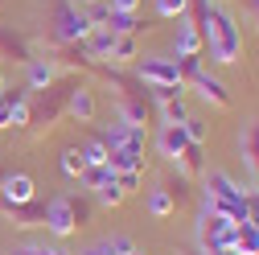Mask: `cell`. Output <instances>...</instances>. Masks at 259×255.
I'll return each instance as SVG.
<instances>
[{
	"label": "cell",
	"instance_id": "cell-7",
	"mask_svg": "<svg viewBox=\"0 0 259 255\" xmlns=\"http://www.w3.org/2000/svg\"><path fill=\"white\" fill-rule=\"evenodd\" d=\"M37 198V185L29 173H5V181H0V206H5V214L21 210Z\"/></svg>",
	"mask_w": 259,
	"mask_h": 255
},
{
	"label": "cell",
	"instance_id": "cell-43",
	"mask_svg": "<svg viewBox=\"0 0 259 255\" xmlns=\"http://www.w3.org/2000/svg\"><path fill=\"white\" fill-rule=\"evenodd\" d=\"M177 255H206V251H177Z\"/></svg>",
	"mask_w": 259,
	"mask_h": 255
},
{
	"label": "cell",
	"instance_id": "cell-19",
	"mask_svg": "<svg viewBox=\"0 0 259 255\" xmlns=\"http://www.w3.org/2000/svg\"><path fill=\"white\" fill-rule=\"evenodd\" d=\"M239 152H243V161L251 165V173H259V123H247V128H243Z\"/></svg>",
	"mask_w": 259,
	"mask_h": 255
},
{
	"label": "cell",
	"instance_id": "cell-11",
	"mask_svg": "<svg viewBox=\"0 0 259 255\" xmlns=\"http://www.w3.org/2000/svg\"><path fill=\"white\" fill-rule=\"evenodd\" d=\"M185 144H189V136H185L181 123H165V128H160V136H156V148H160L165 161H177V156L185 152Z\"/></svg>",
	"mask_w": 259,
	"mask_h": 255
},
{
	"label": "cell",
	"instance_id": "cell-39",
	"mask_svg": "<svg viewBox=\"0 0 259 255\" xmlns=\"http://www.w3.org/2000/svg\"><path fill=\"white\" fill-rule=\"evenodd\" d=\"M206 255H239L235 247H218V251H206Z\"/></svg>",
	"mask_w": 259,
	"mask_h": 255
},
{
	"label": "cell",
	"instance_id": "cell-20",
	"mask_svg": "<svg viewBox=\"0 0 259 255\" xmlns=\"http://www.w3.org/2000/svg\"><path fill=\"white\" fill-rule=\"evenodd\" d=\"M173 210H177L173 189H169V185H156L152 194H148V214H152V218H169Z\"/></svg>",
	"mask_w": 259,
	"mask_h": 255
},
{
	"label": "cell",
	"instance_id": "cell-17",
	"mask_svg": "<svg viewBox=\"0 0 259 255\" xmlns=\"http://www.w3.org/2000/svg\"><path fill=\"white\" fill-rule=\"evenodd\" d=\"M177 169H181V177L185 181H193V177H202L206 173V161H202V144H185V152L173 161Z\"/></svg>",
	"mask_w": 259,
	"mask_h": 255
},
{
	"label": "cell",
	"instance_id": "cell-29",
	"mask_svg": "<svg viewBox=\"0 0 259 255\" xmlns=\"http://www.w3.org/2000/svg\"><path fill=\"white\" fill-rule=\"evenodd\" d=\"M107 156H111V152H107V144H103V140H91V144L82 148V161H87V169H99V165H107Z\"/></svg>",
	"mask_w": 259,
	"mask_h": 255
},
{
	"label": "cell",
	"instance_id": "cell-40",
	"mask_svg": "<svg viewBox=\"0 0 259 255\" xmlns=\"http://www.w3.org/2000/svg\"><path fill=\"white\" fill-rule=\"evenodd\" d=\"M9 128V111H5V103H0V132Z\"/></svg>",
	"mask_w": 259,
	"mask_h": 255
},
{
	"label": "cell",
	"instance_id": "cell-18",
	"mask_svg": "<svg viewBox=\"0 0 259 255\" xmlns=\"http://www.w3.org/2000/svg\"><path fill=\"white\" fill-rule=\"evenodd\" d=\"M107 169L111 173H132V169H144V152H132V148H107Z\"/></svg>",
	"mask_w": 259,
	"mask_h": 255
},
{
	"label": "cell",
	"instance_id": "cell-3",
	"mask_svg": "<svg viewBox=\"0 0 259 255\" xmlns=\"http://www.w3.org/2000/svg\"><path fill=\"white\" fill-rule=\"evenodd\" d=\"M91 21L82 13V5H74V0H58L54 5V25H50V37L58 46H82V37L91 33Z\"/></svg>",
	"mask_w": 259,
	"mask_h": 255
},
{
	"label": "cell",
	"instance_id": "cell-12",
	"mask_svg": "<svg viewBox=\"0 0 259 255\" xmlns=\"http://www.w3.org/2000/svg\"><path fill=\"white\" fill-rule=\"evenodd\" d=\"M111 50H115V33H111V29H91V33L82 37V54L91 62H107Z\"/></svg>",
	"mask_w": 259,
	"mask_h": 255
},
{
	"label": "cell",
	"instance_id": "cell-9",
	"mask_svg": "<svg viewBox=\"0 0 259 255\" xmlns=\"http://www.w3.org/2000/svg\"><path fill=\"white\" fill-rule=\"evenodd\" d=\"M66 115L70 119H78V123H91L95 115H99V103H95V91L91 87H70V95H66Z\"/></svg>",
	"mask_w": 259,
	"mask_h": 255
},
{
	"label": "cell",
	"instance_id": "cell-38",
	"mask_svg": "<svg viewBox=\"0 0 259 255\" xmlns=\"http://www.w3.org/2000/svg\"><path fill=\"white\" fill-rule=\"evenodd\" d=\"M107 5H111V13H136L140 0H107Z\"/></svg>",
	"mask_w": 259,
	"mask_h": 255
},
{
	"label": "cell",
	"instance_id": "cell-26",
	"mask_svg": "<svg viewBox=\"0 0 259 255\" xmlns=\"http://www.w3.org/2000/svg\"><path fill=\"white\" fill-rule=\"evenodd\" d=\"M103 29H111V33H140V29H144V21H140L136 13H111Z\"/></svg>",
	"mask_w": 259,
	"mask_h": 255
},
{
	"label": "cell",
	"instance_id": "cell-23",
	"mask_svg": "<svg viewBox=\"0 0 259 255\" xmlns=\"http://www.w3.org/2000/svg\"><path fill=\"white\" fill-rule=\"evenodd\" d=\"M91 194H95V202H99V206H119L127 194H123V189H119V181H115V173L103 181V185H95L91 189Z\"/></svg>",
	"mask_w": 259,
	"mask_h": 255
},
{
	"label": "cell",
	"instance_id": "cell-48",
	"mask_svg": "<svg viewBox=\"0 0 259 255\" xmlns=\"http://www.w3.org/2000/svg\"><path fill=\"white\" fill-rule=\"evenodd\" d=\"M255 255H259V251H255Z\"/></svg>",
	"mask_w": 259,
	"mask_h": 255
},
{
	"label": "cell",
	"instance_id": "cell-37",
	"mask_svg": "<svg viewBox=\"0 0 259 255\" xmlns=\"http://www.w3.org/2000/svg\"><path fill=\"white\" fill-rule=\"evenodd\" d=\"M82 255H119V251L111 247V239H103V243H91V247H87Z\"/></svg>",
	"mask_w": 259,
	"mask_h": 255
},
{
	"label": "cell",
	"instance_id": "cell-22",
	"mask_svg": "<svg viewBox=\"0 0 259 255\" xmlns=\"http://www.w3.org/2000/svg\"><path fill=\"white\" fill-rule=\"evenodd\" d=\"M235 251H239V255H255V251H259V227H255V222H239Z\"/></svg>",
	"mask_w": 259,
	"mask_h": 255
},
{
	"label": "cell",
	"instance_id": "cell-10",
	"mask_svg": "<svg viewBox=\"0 0 259 255\" xmlns=\"http://www.w3.org/2000/svg\"><path fill=\"white\" fill-rule=\"evenodd\" d=\"M103 144L107 148H132V152H144V128H136V123H111L107 128V136H103Z\"/></svg>",
	"mask_w": 259,
	"mask_h": 255
},
{
	"label": "cell",
	"instance_id": "cell-8",
	"mask_svg": "<svg viewBox=\"0 0 259 255\" xmlns=\"http://www.w3.org/2000/svg\"><path fill=\"white\" fill-rule=\"evenodd\" d=\"M193 91H198V99H206L210 107H218V111H231V91H226V82L222 78H214V74H206V70H193L189 78H185Z\"/></svg>",
	"mask_w": 259,
	"mask_h": 255
},
{
	"label": "cell",
	"instance_id": "cell-41",
	"mask_svg": "<svg viewBox=\"0 0 259 255\" xmlns=\"http://www.w3.org/2000/svg\"><path fill=\"white\" fill-rule=\"evenodd\" d=\"M74 5H82V9H87V5H99V0H74Z\"/></svg>",
	"mask_w": 259,
	"mask_h": 255
},
{
	"label": "cell",
	"instance_id": "cell-13",
	"mask_svg": "<svg viewBox=\"0 0 259 255\" xmlns=\"http://www.w3.org/2000/svg\"><path fill=\"white\" fill-rule=\"evenodd\" d=\"M70 87L74 82H54V87H46V103H41V123L50 128L62 111H66V95H70Z\"/></svg>",
	"mask_w": 259,
	"mask_h": 255
},
{
	"label": "cell",
	"instance_id": "cell-2",
	"mask_svg": "<svg viewBox=\"0 0 259 255\" xmlns=\"http://www.w3.org/2000/svg\"><path fill=\"white\" fill-rule=\"evenodd\" d=\"M202 206H210V210H218L226 218H235V222H247V189H239L231 173L210 169L206 173V189H202Z\"/></svg>",
	"mask_w": 259,
	"mask_h": 255
},
{
	"label": "cell",
	"instance_id": "cell-27",
	"mask_svg": "<svg viewBox=\"0 0 259 255\" xmlns=\"http://www.w3.org/2000/svg\"><path fill=\"white\" fill-rule=\"evenodd\" d=\"M0 50H5V54H13L17 62H29V58H33V54H29V46H25L17 33H9L5 25H0Z\"/></svg>",
	"mask_w": 259,
	"mask_h": 255
},
{
	"label": "cell",
	"instance_id": "cell-21",
	"mask_svg": "<svg viewBox=\"0 0 259 255\" xmlns=\"http://www.w3.org/2000/svg\"><path fill=\"white\" fill-rule=\"evenodd\" d=\"M9 218H13V227H21V231H25V227H46V206H37V198H33L29 206L13 210Z\"/></svg>",
	"mask_w": 259,
	"mask_h": 255
},
{
	"label": "cell",
	"instance_id": "cell-6",
	"mask_svg": "<svg viewBox=\"0 0 259 255\" xmlns=\"http://www.w3.org/2000/svg\"><path fill=\"white\" fill-rule=\"evenodd\" d=\"M136 78L152 91V87H177V91H185V78H181V70H177V62L173 58H140L136 62Z\"/></svg>",
	"mask_w": 259,
	"mask_h": 255
},
{
	"label": "cell",
	"instance_id": "cell-30",
	"mask_svg": "<svg viewBox=\"0 0 259 255\" xmlns=\"http://www.w3.org/2000/svg\"><path fill=\"white\" fill-rule=\"evenodd\" d=\"M82 169H87L82 148H66V152H62V173H66V177H82Z\"/></svg>",
	"mask_w": 259,
	"mask_h": 255
},
{
	"label": "cell",
	"instance_id": "cell-42",
	"mask_svg": "<svg viewBox=\"0 0 259 255\" xmlns=\"http://www.w3.org/2000/svg\"><path fill=\"white\" fill-rule=\"evenodd\" d=\"M251 9H255V21H259V0H251Z\"/></svg>",
	"mask_w": 259,
	"mask_h": 255
},
{
	"label": "cell",
	"instance_id": "cell-36",
	"mask_svg": "<svg viewBox=\"0 0 259 255\" xmlns=\"http://www.w3.org/2000/svg\"><path fill=\"white\" fill-rule=\"evenodd\" d=\"M111 247H115L119 255H132V251H136V243L127 239V235H111Z\"/></svg>",
	"mask_w": 259,
	"mask_h": 255
},
{
	"label": "cell",
	"instance_id": "cell-32",
	"mask_svg": "<svg viewBox=\"0 0 259 255\" xmlns=\"http://www.w3.org/2000/svg\"><path fill=\"white\" fill-rule=\"evenodd\" d=\"M181 128H185V136H189V144H206V132H210V128H206L202 119H193V115H185V119H181Z\"/></svg>",
	"mask_w": 259,
	"mask_h": 255
},
{
	"label": "cell",
	"instance_id": "cell-28",
	"mask_svg": "<svg viewBox=\"0 0 259 255\" xmlns=\"http://www.w3.org/2000/svg\"><path fill=\"white\" fill-rule=\"evenodd\" d=\"M160 115L165 123H181L189 111H185V95H173V99H160Z\"/></svg>",
	"mask_w": 259,
	"mask_h": 255
},
{
	"label": "cell",
	"instance_id": "cell-47",
	"mask_svg": "<svg viewBox=\"0 0 259 255\" xmlns=\"http://www.w3.org/2000/svg\"><path fill=\"white\" fill-rule=\"evenodd\" d=\"M214 5H222V0H214Z\"/></svg>",
	"mask_w": 259,
	"mask_h": 255
},
{
	"label": "cell",
	"instance_id": "cell-4",
	"mask_svg": "<svg viewBox=\"0 0 259 255\" xmlns=\"http://www.w3.org/2000/svg\"><path fill=\"white\" fill-rule=\"evenodd\" d=\"M82 222H87V202H78V198H70V194H58V198L46 206V231L58 235V239L74 235Z\"/></svg>",
	"mask_w": 259,
	"mask_h": 255
},
{
	"label": "cell",
	"instance_id": "cell-33",
	"mask_svg": "<svg viewBox=\"0 0 259 255\" xmlns=\"http://www.w3.org/2000/svg\"><path fill=\"white\" fill-rule=\"evenodd\" d=\"M13 255H70L66 247H46V243H29V247H21V251H13Z\"/></svg>",
	"mask_w": 259,
	"mask_h": 255
},
{
	"label": "cell",
	"instance_id": "cell-1",
	"mask_svg": "<svg viewBox=\"0 0 259 255\" xmlns=\"http://www.w3.org/2000/svg\"><path fill=\"white\" fill-rule=\"evenodd\" d=\"M198 29L202 41L210 46V58L222 62V66H235L243 58V33L235 25V13L226 5H214V0H202L198 5Z\"/></svg>",
	"mask_w": 259,
	"mask_h": 255
},
{
	"label": "cell",
	"instance_id": "cell-24",
	"mask_svg": "<svg viewBox=\"0 0 259 255\" xmlns=\"http://www.w3.org/2000/svg\"><path fill=\"white\" fill-rule=\"evenodd\" d=\"M119 119H123V123H136V128H144V123H148V103H144V99H132V95H127V99H123V107H119Z\"/></svg>",
	"mask_w": 259,
	"mask_h": 255
},
{
	"label": "cell",
	"instance_id": "cell-31",
	"mask_svg": "<svg viewBox=\"0 0 259 255\" xmlns=\"http://www.w3.org/2000/svg\"><path fill=\"white\" fill-rule=\"evenodd\" d=\"M189 13V0H156V17H165V21H177Z\"/></svg>",
	"mask_w": 259,
	"mask_h": 255
},
{
	"label": "cell",
	"instance_id": "cell-15",
	"mask_svg": "<svg viewBox=\"0 0 259 255\" xmlns=\"http://www.w3.org/2000/svg\"><path fill=\"white\" fill-rule=\"evenodd\" d=\"M0 103H5V111H9V128H25L29 119H33L25 91H5V95H0Z\"/></svg>",
	"mask_w": 259,
	"mask_h": 255
},
{
	"label": "cell",
	"instance_id": "cell-5",
	"mask_svg": "<svg viewBox=\"0 0 259 255\" xmlns=\"http://www.w3.org/2000/svg\"><path fill=\"white\" fill-rule=\"evenodd\" d=\"M235 231H239V222H235V218H226V214L202 206V214H198V251L235 247Z\"/></svg>",
	"mask_w": 259,
	"mask_h": 255
},
{
	"label": "cell",
	"instance_id": "cell-35",
	"mask_svg": "<svg viewBox=\"0 0 259 255\" xmlns=\"http://www.w3.org/2000/svg\"><path fill=\"white\" fill-rule=\"evenodd\" d=\"M140 177H144V169H132V173H115V181H119V189H123V194L140 189Z\"/></svg>",
	"mask_w": 259,
	"mask_h": 255
},
{
	"label": "cell",
	"instance_id": "cell-45",
	"mask_svg": "<svg viewBox=\"0 0 259 255\" xmlns=\"http://www.w3.org/2000/svg\"><path fill=\"white\" fill-rule=\"evenodd\" d=\"M132 255H144V251H140V247H136V251H132Z\"/></svg>",
	"mask_w": 259,
	"mask_h": 255
},
{
	"label": "cell",
	"instance_id": "cell-34",
	"mask_svg": "<svg viewBox=\"0 0 259 255\" xmlns=\"http://www.w3.org/2000/svg\"><path fill=\"white\" fill-rule=\"evenodd\" d=\"M107 177H111V169H107V165H99V169H82V185H87V189H95V185H103Z\"/></svg>",
	"mask_w": 259,
	"mask_h": 255
},
{
	"label": "cell",
	"instance_id": "cell-14",
	"mask_svg": "<svg viewBox=\"0 0 259 255\" xmlns=\"http://www.w3.org/2000/svg\"><path fill=\"white\" fill-rule=\"evenodd\" d=\"M25 70H29V91H46V87L58 82V66L50 58H29Z\"/></svg>",
	"mask_w": 259,
	"mask_h": 255
},
{
	"label": "cell",
	"instance_id": "cell-44",
	"mask_svg": "<svg viewBox=\"0 0 259 255\" xmlns=\"http://www.w3.org/2000/svg\"><path fill=\"white\" fill-rule=\"evenodd\" d=\"M0 95H5V74H0Z\"/></svg>",
	"mask_w": 259,
	"mask_h": 255
},
{
	"label": "cell",
	"instance_id": "cell-16",
	"mask_svg": "<svg viewBox=\"0 0 259 255\" xmlns=\"http://www.w3.org/2000/svg\"><path fill=\"white\" fill-rule=\"evenodd\" d=\"M198 50H202V29L198 21H185L177 29V58H198Z\"/></svg>",
	"mask_w": 259,
	"mask_h": 255
},
{
	"label": "cell",
	"instance_id": "cell-25",
	"mask_svg": "<svg viewBox=\"0 0 259 255\" xmlns=\"http://www.w3.org/2000/svg\"><path fill=\"white\" fill-rule=\"evenodd\" d=\"M136 58H140L136 33H115V50H111V62H136Z\"/></svg>",
	"mask_w": 259,
	"mask_h": 255
},
{
	"label": "cell",
	"instance_id": "cell-46",
	"mask_svg": "<svg viewBox=\"0 0 259 255\" xmlns=\"http://www.w3.org/2000/svg\"><path fill=\"white\" fill-rule=\"evenodd\" d=\"M0 181H5V169H0Z\"/></svg>",
	"mask_w": 259,
	"mask_h": 255
}]
</instances>
